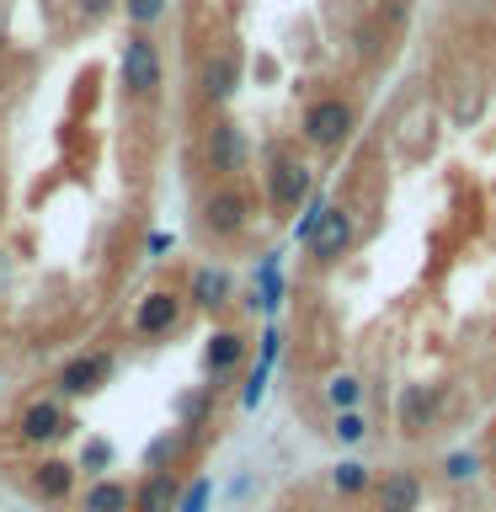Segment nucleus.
<instances>
[{
  "label": "nucleus",
  "mask_w": 496,
  "mask_h": 512,
  "mask_svg": "<svg viewBox=\"0 0 496 512\" xmlns=\"http://www.w3.org/2000/svg\"><path fill=\"white\" fill-rule=\"evenodd\" d=\"M118 86H123V102H134V107L160 102L166 59H160V43L150 32H128V43L118 48Z\"/></svg>",
  "instance_id": "f257e3e1"
},
{
  "label": "nucleus",
  "mask_w": 496,
  "mask_h": 512,
  "mask_svg": "<svg viewBox=\"0 0 496 512\" xmlns=\"http://www.w3.org/2000/svg\"><path fill=\"white\" fill-rule=\"evenodd\" d=\"M11 432H16V443H22V448H32V454H54V448L75 432L70 400H59L54 390L22 400V411H16Z\"/></svg>",
  "instance_id": "f03ea898"
},
{
  "label": "nucleus",
  "mask_w": 496,
  "mask_h": 512,
  "mask_svg": "<svg viewBox=\"0 0 496 512\" xmlns=\"http://www.w3.org/2000/svg\"><path fill=\"white\" fill-rule=\"evenodd\" d=\"M352 134H358V107H352L347 96H315L299 118V139L310 144L315 155H336Z\"/></svg>",
  "instance_id": "7ed1b4c3"
},
{
  "label": "nucleus",
  "mask_w": 496,
  "mask_h": 512,
  "mask_svg": "<svg viewBox=\"0 0 496 512\" xmlns=\"http://www.w3.org/2000/svg\"><path fill=\"white\" fill-rule=\"evenodd\" d=\"M310 160H304L299 150H288V144H272L267 150V203H272V214L288 219V214H299L304 203H310Z\"/></svg>",
  "instance_id": "20e7f679"
},
{
  "label": "nucleus",
  "mask_w": 496,
  "mask_h": 512,
  "mask_svg": "<svg viewBox=\"0 0 496 512\" xmlns=\"http://www.w3.org/2000/svg\"><path fill=\"white\" fill-rule=\"evenodd\" d=\"M112 374H118V352L112 347H86L54 374V395L59 400H91L112 384Z\"/></svg>",
  "instance_id": "39448f33"
},
{
  "label": "nucleus",
  "mask_w": 496,
  "mask_h": 512,
  "mask_svg": "<svg viewBox=\"0 0 496 512\" xmlns=\"http://www.w3.org/2000/svg\"><path fill=\"white\" fill-rule=\"evenodd\" d=\"M203 235L208 240H240L251 230V192L240 182H219L214 192L203 198Z\"/></svg>",
  "instance_id": "423d86ee"
},
{
  "label": "nucleus",
  "mask_w": 496,
  "mask_h": 512,
  "mask_svg": "<svg viewBox=\"0 0 496 512\" xmlns=\"http://www.w3.org/2000/svg\"><path fill=\"white\" fill-rule=\"evenodd\" d=\"M246 160H251L246 128H240L235 118H214V123H208V134H203V166L214 171L219 182H235V176L246 171Z\"/></svg>",
  "instance_id": "0eeeda50"
},
{
  "label": "nucleus",
  "mask_w": 496,
  "mask_h": 512,
  "mask_svg": "<svg viewBox=\"0 0 496 512\" xmlns=\"http://www.w3.org/2000/svg\"><path fill=\"white\" fill-rule=\"evenodd\" d=\"M22 486L32 491V502L64 507V502H75L80 470H75V459H64V454H38V459L22 470Z\"/></svg>",
  "instance_id": "6e6552de"
},
{
  "label": "nucleus",
  "mask_w": 496,
  "mask_h": 512,
  "mask_svg": "<svg viewBox=\"0 0 496 512\" xmlns=\"http://www.w3.org/2000/svg\"><path fill=\"white\" fill-rule=\"evenodd\" d=\"M368 502H374V512H422L427 480H422V470H411V464H390V470L374 475Z\"/></svg>",
  "instance_id": "1a4fd4ad"
},
{
  "label": "nucleus",
  "mask_w": 496,
  "mask_h": 512,
  "mask_svg": "<svg viewBox=\"0 0 496 512\" xmlns=\"http://www.w3.org/2000/svg\"><path fill=\"white\" fill-rule=\"evenodd\" d=\"M187 320V299L171 294V288H150L139 304H134V320H128V331L139 336V342H160V336H171L176 326Z\"/></svg>",
  "instance_id": "9d476101"
},
{
  "label": "nucleus",
  "mask_w": 496,
  "mask_h": 512,
  "mask_svg": "<svg viewBox=\"0 0 496 512\" xmlns=\"http://www.w3.org/2000/svg\"><path fill=\"white\" fill-rule=\"evenodd\" d=\"M240 75H246V54H240V43L224 38L214 54L203 59V70H198L203 102H208V107H224V102H230V96L240 91Z\"/></svg>",
  "instance_id": "9b49d317"
},
{
  "label": "nucleus",
  "mask_w": 496,
  "mask_h": 512,
  "mask_svg": "<svg viewBox=\"0 0 496 512\" xmlns=\"http://www.w3.org/2000/svg\"><path fill=\"white\" fill-rule=\"evenodd\" d=\"M251 358V336L235 331V326H219L214 336L203 342V374H208V390H219V384H230L240 368Z\"/></svg>",
  "instance_id": "f8f14e48"
},
{
  "label": "nucleus",
  "mask_w": 496,
  "mask_h": 512,
  "mask_svg": "<svg viewBox=\"0 0 496 512\" xmlns=\"http://www.w3.org/2000/svg\"><path fill=\"white\" fill-rule=\"evenodd\" d=\"M352 240H358V224H352V214H347V208H336V203H326V214H320L315 235L304 240V246H310V262H315V267H336V262L352 251Z\"/></svg>",
  "instance_id": "ddd939ff"
},
{
  "label": "nucleus",
  "mask_w": 496,
  "mask_h": 512,
  "mask_svg": "<svg viewBox=\"0 0 496 512\" xmlns=\"http://www.w3.org/2000/svg\"><path fill=\"white\" fill-rule=\"evenodd\" d=\"M438 411H443V384H406L400 406H395V422L406 438H427L438 427Z\"/></svg>",
  "instance_id": "4468645a"
},
{
  "label": "nucleus",
  "mask_w": 496,
  "mask_h": 512,
  "mask_svg": "<svg viewBox=\"0 0 496 512\" xmlns=\"http://www.w3.org/2000/svg\"><path fill=\"white\" fill-rule=\"evenodd\" d=\"M182 486H187V480L176 470H144L134 480V512H176Z\"/></svg>",
  "instance_id": "2eb2a0df"
},
{
  "label": "nucleus",
  "mask_w": 496,
  "mask_h": 512,
  "mask_svg": "<svg viewBox=\"0 0 496 512\" xmlns=\"http://www.w3.org/2000/svg\"><path fill=\"white\" fill-rule=\"evenodd\" d=\"M182 299L192 304V310H203V315H219L224 304L235 299V278H230L224 267H198V272L187 278V294H182Z\"/></svg>",
  "instance_id": "dca6fc26"
},
{
  "label": "nucleus",
  "mask_w": 496,
  "mask_h": 512,
  "mask_svg": "<svg viewBox=\"0 0 496 512\" xmlns=\"http://www.w3.org/2000/svg\"><path fill=\"white\" fill-rule=\"evenodd\" d=\"M75 512H134V486L118 475H96L86 491H75Z\"/></svg>",
  "instance_id": "f3484780"
},
{
  "label": "nucleus",
  "mask_w": 496,
  "mask_h": 512,
  "mask_svg": "<svg viewBox=\"0 0 496 512\" xmlns=\"http://www.w3.org/2000/svg\"><path fill=\"white\" fill-rule=\"evenodd\" d=\"M182 459H187V432L182 427H166L160 438H150V448H144V470H176Z\"/></svg>",
  "instance_id": "a211bd4d"
},
{
  "label": "nucleus",
  "mask_w": 496,
  "mask_h": 512,
  "mask_svg": "<svg viewBox=\"0 0 496 512\" xmlns=\"http://www.w3.org/2000/svg\"><path fill=\"white\" fill-rule=\"evenodd\" d=\"M368 486H374V470H368L363 459H342V464L331 470V491L342 496V502H363Z\"/></svg>",
  "instance_id": "6ab92c4d"
},
{
  "label": "nucleus",
  "mask_w": 496,
  "mask_h": 512,
  "mask_svg": "<svg viewBox=\"0 0 496 512\" xmlns=\"http://www.w3.org/2000/svg\"><path fill=\"white\" fill-rule=\"evenodd\" d=\"M75 470L86 480L112 475V470H118V443H112V438H86V443H80V454H75Z\"/></svg>",
  "instance_id": "aec40b11"
},
{
  "label": "nucleus",
  "mask_w": 496,
  "mask_h": 512,
  "mask_svg": "<svg viewBox=\"0 0 496 512\" xmlns=\"http://www.w3.org/2000/svg\"><path fill=\"white\" fill-rule=\"evenodd\" d=\"M480 470H486V459L475 454V448H454L443 464H438V475H443V486H475Z\"/></svg>",
  "instance_id": "412c9836"
},
{
  "label": "nucleus",
  "mask_w": 496,
  "mask_h": 512,
  "mask_svg": "<svg viewBox=\"0 0 496 512\" xmlns=\"http://www.w3.org/2000/svg\"><path fill=\"white\" fill-rule=\"evenodd\" d=\"M171 411H176V427H208V416H214V390H208V384L203 390H187Z\"/></svg>",
  "instance_id": "4be33fe9"
},
{
  "label": "nucleus",
  "mask_w": 496,
  "mask_h": 512,
  "mask_svg": "<svg viewBox=\"0 0 496 512\" xmlns=\"http://www.w3.org/2000/svg\"><path fill=\"white\" fill-rule=\"evenodd\" d=\"M326 406L331 411H358L363 406V379L347 374V368H342V374H331L326 379Z\"/></svg>",
  "instance_id": "5701e85b"
},
{
  "label": "nucleus",
  "mask_w": 496,
  "mask_h": 512,
  "mask_svg": "<svg viewBox=\"0 0 496 512\" xmlns=\"http://www.w3.org/2000/svg\"><path fill=\"white\" fill-rule=\"evenodd\" d=\"M118 11L128 16V27H134V32H150V27L166 22L171 0H118Z\"/></svg>",
  "instance_id": "b1692460"
},
{
  "label": "nucleus",
  "mask_w": 496,
  "mask_h": 512,
  "mask_svg": "<svg viewBox=\"0 0 496 512\" xmlns=\"http://www.w3.org/2000/svg\"><path fill=\"white\" fill-rule=\"evenodd\" d=\"M331 438L342 443V448H358V443L368 438V416H363V406H358V411H331Z\"/></svg>",
  "instance_id": "393cba45"
},
{
  "label": "nucleus",
  "mask_w": 496,
  "mask_h": 512,
  "mask_svg": "<svg viewBox=\"0 0 496 512\" xmlns=\"http://www.w3.org/2000/svg\"><path fill=\"white\" fill-rule=\"evenodd\" d=\"M267 374H272L267 363H251V368H246V384H240V411H256V406H262V395H267Z\"/></svg>",
  "instance_id": "a878e982"
},
{
  "label": "nucleus",
  "mask_w": 496,
  "mask_h": 512,
  "mask_svg": "<svg viewBox=\"0 0 496 512\" xmlns=\"http://www.w3.org/2000/svg\"><path fill=\"white\" fill-rule=\"evenodd\" d=\"M208 502H214V480L198 475L182 486V502H176V512H208Z\"/></svg>",
  "instance_id": "bb28decb"
},
{
  "label": "nucleus",
  "mask_w": 496,
  "mask_h": 512,
  "mask_svg": "<svg viewBox=\"0 0 496 512\" xmlns=\"http://www.w3.org/2000/svg\"><path fill=\"white\" fill-rule=\"evenodd\" d=\"M320 214H326V198H315V192H310V203H304V219L294 224V240H299V246H304V240L315 235V224H320Z\"/></svg>",
  "instance_id": "cd10ccee"
},
{
  "label": "nucleus",
  "mask_w": 496,
  "mask_h": 512,
  "mask_svg": "<svg viewBox=\"0 0 496 512\" xmlns=\"http://www.w3.org/2000/svg\"><path fill=\"white\" fill-rule=\"evenodd\" d=\"M112 11H118V0H80V22L86 27H102Z\"/></svg>",
  "instance_id": "c85d7f7f"
},
{
  "label": "nucleus",
  "mask_w": 496,
  "mask_h": 512,
  "mask_svg": "<svg viewBox=\"0 0 496 512\" xmlns=\"http://www.w3.org/2000/svg\"><path fill=\"white\" fill-rule=\"evenodd\" d=\"M171 251V235H150V256H166Z\"/></svg>",
  "instance_id": "c756f323"
},
{
  "label": "nucleus",
  "mask_w": 496,
  "mask_h": 512,
  "mask_svg": "<svg viewBox=\"0 0 496 512\" xmlns=\"http://www.w3.org/2000/svg\"><path fill=\"white\" fill-rule=\"evenodd\" d=\"M486 470H496V438H491V448H486Z\"/></svg>",
  "instance_id": "7c9ffc66"
}]
</instances>
